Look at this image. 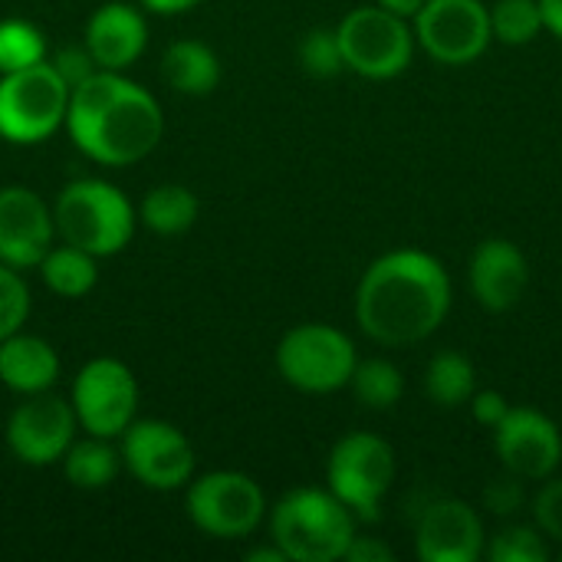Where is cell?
I'll list each match as a JSON object with an SVG mask.
<instances>
[{
  "instance_id": "1",
  "label": "cell",
  "mask_w": 562,
  "mask_h": 562,
  "mask_svg": "<svg viewBox=\"0 0 562 562\" xmlns=\"http://www.w3.org/2000/svg\"><path fill=\"white\" fill-rule=\"evenodd\" d=\"M451 310V277L438 257L418 247L382 254L359 280L356 319L389 349L428 339Z\"/></svg>"
},
{
  "instance_id": "2",
  "label": "cell",
  "mask_w": 562,
  "mask_h": 562,
  "mask_svg": "<svg viewBox=\"0 0 562 562\" xmlns=\"http://www.w3.org/2000/svg\"><path fill=\"white\" fill-rule=\"evenodd\" d=\"M66 128L99 165H132L155 151L165 132L161 105L122 72L99 69L69 92Z\"/></svg>"
},
{
  "instance_id": "3",
  "label": "cell",
  "mask_w": 562,
  "mask_h": 562,
  "mask_svg": "<svg viewBox=\"0 0 562 562\" xmlns=\"http://www.w3.org/2000/svg\"><path fill=\"white\" fill-rule=\"evenodd\" d=\"M270 537L290 562H336L356 537V517L333 491L300 487L273 507Z\"/></svg>"
},
{
  "instance_id": "4",
  "label": "cell",
  "mask_w": 562,
  "mask_h": 562,
  "mask_svg": "<svg viewBox=\"0 0 562 562\" xmlns=\"http://www.w3.org/2000/svg\"><path fill=\"white\" fill-rule=\"evenodd\" d=\"M53 224L66 244L92 257H112L132 240L135 214L115 184H105L99 178H79L59 191Z\"/></svg>"
},
{
  "instance_id": "5",
  "label": "cell",
  "mask_w": 562,
  "mask_h": 562,
  "mask_svg": "<svg viewBox=\"0 0 562 562\" xmlns=\"http://www.w3.org/2000/svg\"><path fill=\"white\" fill-rule=\"evenodd\" d=\"M69 86L43 59L36 66L0 76V135L16 145L49 138L66 125Z\"/></svg>"
},
{
  "instance_id": "6",
  "label": "cell",
  "mask_w": 562,
  "mask_h": 562,
  "mask_svg": "<svg viewBox=\"0 0 562 562\" xmlns=\"http://www.w3.org/2000/svg\"><path fill=\"white\" fill-rule=\"evenodd\" d=\"M346 69L366 79H395L412 66L415 56V30L405 16L369 3L356 7L336 26Z\"/></svg>"
},
{
  "instance_id": "7",
  "label": "cell",
  "mask_w": 562,
  "mask_h": 562,
  "mask_svg": "<svg viewBox=\"0 0 562 562\" xmlns=\"http://www.w3.org/2000/svg\"><path fill=\"white\" fill-rule=\"evenodd\" d=\"M356 346L352 339L326 323H303L293 326L277 346V369L280 375L310 395L339 392L349 385L356 372Z\"/></svg>"
},
{
  "instance_id": "8",
  "label": "cell",
  "mask_w": 562,
  "mask_h": 562,
  "mask_svg": "<svg viewBox=\"0 0 562 562\" xmlns=\"http://www.w3.org/2000/svg\"><path fill=\"white\" fill-rule=\"evenodd\" d=\"M326 481L356 520L375 524L382 497L395 481V451L379 435L352 431L336 441L326 461Z\"/></svg>"
},
{
  "instance_id": "9",
  "label": "cell",
  "mask_w": 562,
  "mask_h": 562,
  "mask_svg": "<svg viewBox=\"0 0 562 562\" xmlns=\"http://www.w3.org/2000/svg\"><path fill=\"white\" fill-rule=\"evenodd\" d=\"M267 501L254 477L237 471H214L191 484L188 514L194 527L217 540L250 537L263 520Z\"/></svg>"
},
{
  "instance_id": "10",
  "label": "cell",
  "mask_w": 562,
  "mask_h": 562,
  "mask_svg": "<svg viewBox=\"0 0 562 562\" xmlns=\"http://www.w3.org/2000/svg\"><path fill=\"white\" fill-rule=\"evenodd\" d=\"M415 40L445 66H468L491 46V10L481 0H425L412 16Z\"/></svg>"
},
{
  "instance_id": "11",
  "label": "cell",
  "mask_w": 562,
  "mask_h": 562,
  "mask_svg": "<svg viewBox=\"0 0 562 562\" xmlns=\"http://www.w3.org/2000/svg\"><path fill=\"white\" fill-rule=\"evenodd\" d=\"M138 408V385L125 362L92 359L72 385L76 422L99 438H119Z\"/></svg>"
},
{
  "instance_id": "12",
  "label": "cell",
  "mask_w": 562,
  "mask_h": 562,
  "mask_svg": "<svg viewBox=\"0 0 562 562\" xmlns=\"http://www.w3.org/2000/svg\"><path fill=\"white\" fill-rule=\"evenodd\" d=\"M122 461L151 491H178L191 481V441L168 422H132L122 431Z\"/></svg>"
},
{
  "instance_id": "13",
  "label": "cell",
  "mask_w": 562,
  "mask_h": 562,
  "mask_svg": "<svg viewBox=\"0 0 562 562\" xmlns=\"http://www.w3.org/2000/svg\"><path fill=\"white\" fill-rule=\"evenodd\" d=\"M76 435V412L56 395H30L7 422V445L16 461L46 468L63 461Z\"/></svg>"
},
{
  "instance_id": "14",
  "label": "cell",
  "mask_w": 562,
  "mask_h": 562,
  "mask_svg": "<svg viewBox=\"0 0 562 562\" xmlns=\"http://www.w3.org/2000/svg\"><path fill=\"white\" fill-rule=\"evenodd\" d=\"M504 471L520 481H547L562 461L560 428L537 408L510 405L507 418L494 428Z\"/></svg>"
},
{
  "instance_id": "15",
  "label": "cell",
  "mask_w": 562,
  "mask_h": 562,
  "mask_svg": "<svg viewBox=\"0 0 562 562\" xmlns=\"http://www.w3.org/2000/svg\"><path fill=\"white\" fill-rule=\"evenodd\" d=\"M53 214L30 188H0V263L23 270L40 267L53 247Z\"/></svg>"
},
{
  "instance_id": "16",
  "label": "cell",
  "mask_w": 562,
  "mask_h": 562,
  "mask_svg": "<svg viewBox=\"0 0 562 562\" xmlns=\"http://www.w3.org/2000/svg\"><path fill=\"white\" fill-rule=\"evenodd\" d=\"M484 547L481 514L464 501L431 504L415 530V550L422 562H477Z\"/></svg>"
},
{
  "instance_id": "17",
  "label": "cell",
  "mask_w": 562,
  "mask_h": 562,
  "mask_svg": "<svg viewBox=\"0 0 562 562\" xmlns=\"http://www.w3.org/2000/svg\"><path fill=\"white\" fill-rule=\"evenodd\" d=\"M471 293L481 303V310L487 313H507L514 310L530 283V263L524 257V250L507 240V237H491L484 244H477L474 257H471Z\"/></svg>"
},
{
  "instance_id": "18",
  "label": "cell",
  "mask_w": 562,
  "mask_h": 562,
  "mask_svg": "<svg viewBox=\"0 0 562 562\" xmlns=\"http://www.w3.org/2000/svg\"><path fill=\"white\" fill-rule=\"evenodd\" d=\"M145 43H148L145 16L128 3H105L89 16L86 49L99 69L122 72L142 56Z\"/></svg>"
},
{
  "instance_id": "19",
  "label": "cell",
  "mask_w": 562,
  "mask_h": 562,
  "mask_svg": "<svg viewBox=\"0 0 562 562\" xmlns=\"http://www.w3.org/2000/svg\"><path fill=\"white\" fill-rule=\"evenodd\" d=\"M59 375L56 349L40 336H23L20 329L0 339V382L20 395L46 392Z\"/></svg>"
},
{
  "instance_id": "20",
  "label": "cell",
  "mask_w": 562,
  "mask_h": 562,
  "mask_svg": "<svg viewBox=\"0 0 562 562\" xmlns=\"http://www.w3.org/2000/svg\"><path fill=\"white\" fill-rule=\"evenodd\" d=\"M161 76L175 92L184 95H207L221 82L217 53L198 40H178L161 56Z\"/></svg>"
},
{
  "instance_id": "21",
  "label": "cell",
  "mask_w": 562,
  "mask_h": 562,
  "mask_svg": "<svg viewBox=\"0 0 562 562\" xmlns=\"http://www.w3.org/2000/svg\"><path fill=\"white\" fill-rule=\"evenodd\" d=\"M474 392H477V372H474V362L464 352L445 349L428 362V369H425V395L438 408H461V405L471 402Z\"/></svg>"
},
{
  "instance_id": "22",
  "label": "cell",
  "mask_w": 562,
  "mask_h": 562,
  "mask_svg": "<svg viewBox=\"0 0 562 562\" xmlns=\"http://www.w3.org/2000/svg\"><path fill=\"white\" fill-rule=\"evenodd\" d=\"M119 451L109 445V438L89 435L86 441H72L63 454L66 481L79 491H102L119 477Z\"/></svg>"
},
{
  "instance_id": "23",
  "label": "cell",
  "mask_w": 562,
  "mask_h": 562,
  "mask_svg": "<svg viewBox=\"0 0 562 562\" xmlns=\"http://www.w3.org/2000/svg\"><path fill=\"white\" fill-rule=\"evenodd\" d=\"M142 221L148 231L175 237L194 227L198 221V198L184 188V184H161L151 188L142 201Z\"/></svg>"
},
{
  "instance_id": "24",
  "label": "cell",
  "mask_w": 562,
  "mask_h": 562,
  "mask_svg": "<svg viewBox=\"0 0 562 562\" xmlns=\"http://www.w3.org/2000/svg\"><path fill=\"white\" fill-rule=\"evenodd\" d=\"M40 273H43V283L53 293L76 300V296H86L95 286V257L72 247V244L49 247L46 257L40 260Z\"/></svg>"
},
{
  "instance_id": "25",
  "label": "cell",
  "mask_w": 562,
  "mask_h": 562,
  "mask_svg": "<svg viewBox=\"0 0 562 562\" xmlns=\"http://www.w3.org/2000/svg\"><path fill=\"white\" fill-rule=\"evenodd\" d=\"M356 398L372 408V412H389L398 405L402 392H405V379L398 372L395 362L389 359H366V362H356V372L349 379Z\"/></svg>"
},
{
  "instance_id": "26",
  "label": "cell",
  "mask_w": 562,
  "mask_h": 562,
  "mask_svg": "<svg viewBox=\"0 0 562 562\" xmlns=\"http://www.w3.org/2000/svg\"><path fill=\"white\" fill-rule=\"evenodd\" d=\"M543 30L540 0H497L491 7V33L507 46H527Z\"/></svg>"
},
{
  "instance_id": "27",
  "label": "cell",
  "mask_w": 562,
  "mask_h": 562,
  "mask_svg": "<svg viewBox=\"0 0 562 562\" xmlns=\"http://www.w3.org/2000/svg\"><path fill=\"white\" fill-rule=\"evenodd\" d=\"M46 59L43 33L26 20H3L0 23V76L36 66Z\"/></svg>"
},
{
  "instance_id": "28",
  "label": "cell",
  "mask_w": 562,
  "mask_h": 562,
  "mask_svg": "<svg viewBox=\"0 0 562 562\" xmlns=\"http://www.w3.org/2000/svg\"><path fill=\"white\" fill-rule=\"evenodd\" d=\"M487 557L494 562H547L550 550H547V540L540 537V527L514 524V527H504L491 540Z\"/></svg>"
},
{
  "instance_id": "29",
  "label": "cell",
  "mask_w": 562,
  "mask_h": 562,
  "mask_svg": "<svg viewBox=\"0 0 562 562\" xmlns=\"http://www.w3.org/2000/svg\"><path fill=\"white\" fill-rule=\"evenodd\" d=\"M300 66L316 76V79H329L336 72L346 69V59H342V46H339V36L336 30H310L300 43Z\"/></svg>"
},
{
  "instance_id": "30",
  "label": "cell",
  "mask_w": 562,
  "mask_h": 562,
  "mask_svg": "<svg viewBox=\"0 0 562 562\" xmlns=\"http://www.w3.org/2000/svg\"><path fill=\"white\" fill-rule=\"evenodd\" d=\"M30 316V290L23 283V277L0 263V339L13 336Z\"/></svg>"
},
{
  "instance_id": "31",
  "label": "cell",
  "mask_w": 562,
  "mask_h": 562,
  "mask_svg": "<svg viewBox=\"0 0 562 562\" xmlns=\"http://www.w3.org/2000/svg\"><path fill=\"white\" fill-rule=\"evenodd\" d=\"M530 510H533V524L540 527V533L562 543V477H553V481L547 477V484L530 501Z\"/></svg>"
},
{
  "instance_id": "32",
  "label": "cell",
  "mask_w": 562,
  "mask_h": 562,
  "mask_svg": "<svg viewBox=\"0 0 562 562\" xmlns=\"http://www.w3.org/2000/svg\"><path fill=\"white\" fill-rule=\"evenodd\" d=\"M484 507L497 517H517L524 507H527V494H524V484L517 474H504L497 481H491L484 487Z\"/></svg>"
},
{
  "instance_id": "33",
  "label": "cell",
  "mask_w": 562,
  "mask_h": 562,
  "mask_svg": "<svg viewBox=\"0 0 562 562\" xmlns=\"http://www.w3.org/2000/svg\"><path fill=\"white\" fill-rule=\"evenodd\" d=\"M59 76H63V82L69 86V92L79 86V82H86L92 72H99V66H95V59L89 56V49L82 46H66V49H59L56 56H53V63H49Z\"/></svg>"
},
{
  "instance_id": "34",
  "label": "cell",
  "mask_w": 562,
  "mask_h": 562,
  "mask_svg": "<svg viewBox=\"0 0 562 562\" xmlns=\"http://www.w3.org/2000/svg\"><path fill=\"white\" fill-rule=\"evenodd\" d=\"M468 405H471V412H474V422L484 425V428H497V425L507 418V412H510V402H507L501 392H494V389L474 392Z\"/></svg>"
},
{
  "instance_id": "35",
  "label": "cell",
  "mask_w": 562,
  "mask_h": 562,
  "mask_svg": "<svg viewBox=\"0 0 562 562\" xmlns=\"http://www.w3.org/2000/svg\"><path fill=\"white\" fill-rule=\"evenodd\" d=\"M342 560L349 562H392L395 560V553H392V547H385L382 540H375V537H352V543H349V550H346V557Z\"/></svg>"
},
{
  "instance_id": "36",
  "label": "cell",
  "mask_w": 562,
  "mask_h": 562,
  "mask_svg": "<svg viewBox=\"0 0 562 562\" xmlns=\"http://www.w3.org/2000/svg\"><path fill=\"white\" fill-rule=\"evenodd\" d=\"M540 10H543V30L562 40V0H540Z\"/></svg>"
},
{
  "instance_id": "37",
  "label": "cell",
  "mask_w": 562,
  "mask_h": 562,
  "mask_svg": "<svg viewBox=\"0 0 562 562\" xmlns=\"http://www.w3.org/2000/svg\"><path fill=\"white\" fill-rule=\"evenodd\" d=\"M201 0H142V7H148L155 13H181V10H191Z\"/></svg>"
},
{
  "instance_id": "38",
  "label": "cell",
  "mask_w": 562,
  "mask_h": 562,
  "mask_svg": "<svg viewBox=\"0 0 562 562\" xmlns=\"http://www.w3.org/2000/svg\"><path fill=\"white\" fill-rule=\"evenodd\" d=\"M375 3L392 10V13H398V16H405V20H412L425 7V0H375Z\"/></svg>"
},
{
  "instance_id": "39",
  "label": "cell",
  "mask_w": 562,
  "mask_h": 562,
  "mask_svg": "<svg viewBox=\"0 0 562 562\" xmlns=\"http://www.w3.org/2000/svg\"><path fill=\"white\" fill-rule=\"evenodd\" d=\"M247 562H286V557H283V550L273 543V550H254V553H247Z\"/></svg>"
},
{
  "instance_id": "40",
  "label": "cell",
  "mask_w": 562,
  "mask_h": 562,
  "mask_svg": "<svg viewBox=\"0 0 562 562\" xmlns=\"http://www.w3.org/2000/svg\"><path fill=\"white\" fill-rule=\"evenodd\" d=\"M560 562H562V550H560Z\"/></svg>"
}]
</instances>
